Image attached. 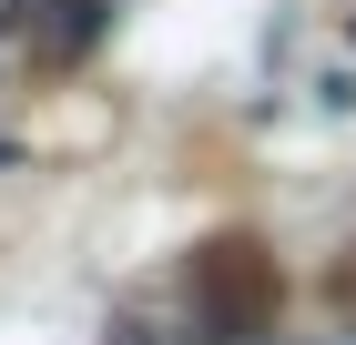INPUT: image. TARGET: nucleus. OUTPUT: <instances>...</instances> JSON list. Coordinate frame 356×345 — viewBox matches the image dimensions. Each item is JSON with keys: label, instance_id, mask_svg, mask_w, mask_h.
<instances>
[{"label": "nucleus", "instance_id": "1", "mask_svg": "<svg viewBox=\"0 0 356 345\" xmlns=\"http://www.w3.org/2000/svg\"><path fill=\"white\" fill-rule=\"evenodd\" d=\"M193 315H204L214 345H254L285 315V264H275V244H254V234L193 244Z\"/></svg>", "mask_w": 356, "mask_h": 345}, {"label": "nucleus", "instance_id": "2", "mask_svg": "<svg viewBox=\"0 0 356 345\" xmlns=\"http://www.w3.org/2000/svg\"><path fill=\"white\" fill-rule=\"evenodd\" d=\"M102 0H31V21H21V51H31V71H72V61L102 41Z\"/></svg>", "mask_w": 356, "mask_h": 345}]
</instances>
